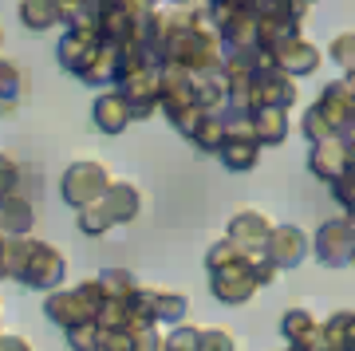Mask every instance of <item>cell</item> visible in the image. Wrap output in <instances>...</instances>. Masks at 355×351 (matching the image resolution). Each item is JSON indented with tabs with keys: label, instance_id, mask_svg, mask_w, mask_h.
Returning <instances> with one entry per match:
<instances>
[{
	"label": "cell",
	"instance_id": "1",
	"mask_svg": "<svg viewBox=\"0 0 355 351\" xmlns=\"http://www.w3.org/2000/svg\"><path fill=\"white\" fill-rule=\"evenodd\" d=\"M55 60L67 76H76L87 87H114L119 79V48L99 28H67L60 36Z\"/></svg>",
	"mask_w": 355,
	"mask_h": 351
},
{
	"label": "cell",
	"instance_id": "2",
	"mask_svg": "<svg viewBox=\"0 0 355 351\" xmlns=\"http://www.w3.org/2000/svg\"><path fill=\"white\" fill-rule=\"evenodd\" d=\"M205 268H209V292L221 304H245L253 300V292L261 289L253 276V257H245L225 237L205 249Z\"/></svg>",
	"mask_w": 355,
	"mask_h": 351
},
{
	"label": "cell",
	"instance_id": "3",
	"mask_svg": "<svg viewBox=\"0 0 355 351\" xmlns=\"http://www.w3.org/2000/svg\"><path fill=\"white\" fill-rule=\"evenodd\" d=\"M355 126V87L352 79H331L328 87L320 91V99L308 107L304 123V138H312V146L324 138H343Z\"/></svg>",
	"mask_w": 355,
	"mask_h": 351
},
{
	"label": "cell",
	"instance_id": "4",
	"mask_svg": "<svg viewBox=\"0 0 355 351\" xmlns=\"http://www.w3.org/2000/svg\"><path fill=\"white\" fill-rule=\"evenodd\" d=\"M103 312V289L99 280H79L71 289H55L44 296V316H48L55 327H79V324H95V316Z\"/></svg>",
	"mask_w": 355,
	"mask_h": 351
},
{
	"label": "cell",
	"instance_id": "5",
	"mask_svg": "<svg viewBox=\"0 0 355 351\" xmlns=\"http://www.w3.org/2000/svg\"><path fill=\"white\" fill-rule=\"evenodd\" d=\"M67 280V257L55 245L48 241H28V252H24V264H20V276H16V284H24V289H40L44 296L55 289H64Z\"/></svg>",
	"mask_w": 355,
	"mask_h": 351
},
{
	"label": "cell",
	"instance_id": "6",
	"mask_svg": "<svg viewBox=\"0 0 355 351\" xmlns=\"http://www.w3.org/2000/svg\"><path fill=\"white\" fill-rule=\"evenodd\" d=\"M114 178L111 170L99 162V158H79V162H71L64 170V178H60V198L71 205V209H87V205H95V201L107 194V186H111Z\"/></svg>",
	"mask_w": 355,
	"mask_h": 351
},
{
	"label": "cell",
	"instance_id": "7",
	"mask_svg": "<svg viewBox=\"0 0 355 351\" xmlns=\"http://www.w3.org/2000/svg\"><path fill=\"white\" fill-rule=\"evenodd\" d=\"M245 95H249V111L257 107H277V111H288L296 103V79H288L284 71H277L272 63H261L249 71L245 79Z\"/></svg>",
	"mask_w": 355,
	"mask_h": 351
},
{
	"label": "cell",
	"instance_id": "8",
	"mask_svg": "<svg viewBox=\"0 0 355 351\" xmlns=\"http://www.w3.org/2000/svg\"><path fill=\"white\" fill-rule=\"evenodd\" d=\"M190 312V300H186V292H162V289H142L130 296V316L139 320V324H182Z\"/></svg>",
	"mask_w": 355,
	"mask_h": 351
},
{
	"label": "cell",
	"instance_id": "9",
	"mask_svg": "<svg viewBox=\"0 0 355 351\" xmlns=\"http://www.w3.org/2000/svg\"><path fill=\"white\" fill-rule=\"evenodd\" d=\"M352 252H355V221L352 217H331L316 229L312 237V257H316L324 268H343L352 264Z\"/></svg>",
	"mask_w": 355,
	"mask_h": 351
},
{
	"label": "cell",
	"instance_id": "10",
	"mask_svg": "<svg viewBox=\"0 0 355 351\" xmlns=\"http://www.w3.org/2000/svg\"><path fill=\"white\" fill-rule=\"evenodd\" d=\"M114 95L127 103L130 119H146L158 111V67H139L114 83Z\"/></svg>",
	"mask_w": 355,
	"mask_h": 351
},
{
	"label": "cell",
	"instance_id": "11",
	"mask_svg": "<svg viewBox=\"0 0 355 351\" xmlns=\"http://www.w3.org/2000/svg\"><path fill=\"white\" fill-rule=\"evenodd\" d=\"M268 63H272L277 71H284L288 79H300V76L320 71L324 55H320V48L316 44H308L304 36H288V40H280L277 48L268 51Z\"/></svg>",
	"mask_w": 355,
	"mask_h": 351
},
{
	"label": "cell",
	"instance_id": "12",
	"mask_svg": "<svg viewBox=\"0 0 355 351\" xmlns=\"http://www.w3.org/2000/svg\"><path fill=\"white\" fill-rule=\"evenodd\" d=\"M217 158L225 170L233 174H245V170H253L261 162V146H257V138L249 135V123H225V138H221V146H217Z\"/></svg>",
	"mask_w": 355,
	"mask_h": 351
},
{
	"label": "cell",
	"instance_id": "13",
	"mask_svg": "<svg viewBox=\"0 0 355 351\" xmlns=\"http://www.w3.org/2000/svg\"><path fill=\"white\" fill-rule=\"evenodd\" d=\"M268 233H272V221H268L261 209H241V214L229 217L225 241H229V245H237L245 257H257V252H265Z\"/></svg>",
	"mask_w": 355,
	"mask_h": 351
},
{
	"label": "cell",
	"instance_id": "14",
	"mask_svg": "<svg viewBox=\"0 0 355 351\" xmlns=\"http://www.w3.org/2000/svg\"><path fill=\"white\" fill-rule=\"evenodd\" d=\"M355 162V154H352V146L343 142V138H324V142H316L312 146V154H308V170L320 178V182H340L343 178V170Z\"/></svg>",
	"mask_w": 355,
	"mask_h": 351
},
{
	"label": "cell",
	"instance_id": "15",
	"mask_svg": "<svg viewBox=\"0 0 355 351\" xmlns=\"http://www.w3.org/2000/svg\"><path fill=\"white\" fill-rule=\"evenodd\" d=\"M265 257L280 268H296V264H304L308 257V233L296 225H272L268 233V245H265Z\"/></svg>",
	"mask_w": 355,
	"mask_h": 351
},
{
	"label": "cell",
	"instance_id": "16",
	"mask_svg": "<svg viewBox=\"0 0 355 351\" xmlns=\"http://www.w3.org/2000/svg\"><path fill=\"white\" fill-rule=\"evenodd\" d=\"M280 336L288 339V348L296 351H320L324 348V327L308 308H288L280 320Z\"/></svg>",
	"mask_w": 355,
	"mask_h": 351
},
{
	"label": "cell",
	"instance_id": "17",
	"mask_svg": "<svg viewBox=\"0 0 355 351\" xmlns=\"http://www.w3.org/2000/svg\"><path fill=\"white\" fill-rule=\"evenodd\" d=\"M99 201H103V209H107V217H111L114 225H130V221L142 214V194H139L135 182H111Z\"/></svg>",
	"mask_w": 355,
	"mask_h": 351
},
{
	"label": "cell",
	"instance_id": "18",
	"mask_svg": "<svg viewBox=\"0 0 355 351\" xmlns=\"http://www.w3.org/2000/svg\"><path fill=\"white\" fill-rule=\"evenodd\" d=\"M249 135L257 138V146L265 151V146H280L284 138H288V111H277V107H257L249 111Z\"/></svg>",
	"mask_w": 355,
	"mask_h": 351
},
{
	"label": "cell",
	"instance_id": "19",
	"mask_svg": "<svg viewBox=\"0 0 355 351\" xmlns=\"http://www.w3.org/2000/svg\"><path fill=\"white\" fill-rule=\"evenodd\" d=\"M32 225H36V209L24 194H12V198L0 201V233L8 241L32 237Z\"/></svg>",
	"mask_w": 355,
	"mask_h": 351
},
{
	"label": "cell",
	"instance_id": "20",
	"mask_svg": "<svg viewBox=\"0 0 355 351\" xmlns=\"http://www.w3.org/2000/svg\"><path fill=\"white\" fill-rule=\"evenodd\" d=\"M91 123L99 126L103 135H123L135 119H130L127 103L119 99L114 91H103V95H95V103H91Z\"/></svg>",
	"mask_w": 355,
	"mask_h": 351
},
{
	"label": "cell",
	"instance_id": "21",
	"mask_svg": "<svg viewBox=\"0 0 355 351\" xmlns=\"http://www.w3.org/2000/svg\"><path fill=\"white\" fill-rule=\"evenodd\" d=\"M28 95V71L16 60H4L0 55V119L16 114V107L24 103Z\"/></svg>",
	"mask_w": 355,
	"mask_h": 351
},
{
	"label": "cell",
	"instance_id": "22",
	"mask_svg": "<svg viewBox=\"0 0 355 351\" xmlns=\"http://www.w3.org/2000/svg\"><path fill=\"white\" fill-rule=\"evenodd\" d=\"M16 16H20V24L28 32H48V28L64 24V4H55V0H24L16 8Z\"/></svg>",
	"mask_w": 355,
	"mask_h": 351
},
{
	"label": "cell",
	"instance_id": "23",
	"mask_svg": "<svg viewBox=\"0 0 355 351\" xmlns=\"http://www.w3.org/2000/svg\"><path fill=\"white\" fill-rule=\"evenodd\" d=\"M320 327H324V348L328 351H355V312H336Z\"/></svg>",
	"mask_w": 355,
	"mask_h": 351
},
{
	"label": "cell",
	"instance_id": "24",
	"mask_svg": "<svg viewBox=\"0 0 355 351\" xmlns=\"http://www.w3.org/2000/svg\"><path fill=\"white\" fill-rule=\"evenodd\" d=\"M95 280H99V289H103V300L130 304V296L139 292V280H135V273H127V268H103Z\"/></svg>",
	"mask_w": 355,
	"mask_h": 351
},
{
	"label": "cell",
	"instance_id": "25",
	"mask_svg": "<svg viewBox=\"0 0 355 351\" xmlns=\"http://www.w3.org/2000/svg\"><path fill=\"white\" fill-rule=\"evenodd\" d=\"M221 138H225V119H221V114H209V119L198 123V130L190 135V142L198 146V151H205V154H217Z\"/></svg>",
	"mask_w": 355,
	"mask_h": 351
},
{
	"label": "cell",
	"instance_id": "26",
	"mask_svg": "<svg viewBox=\"0 0 355 351\" xmlns=\"http://www.w3.org/2000/svg\"><path fill=\"white\" fill-rule=\"evenodd\" d=\"M76 229L83 233V237H103V233H111L114 229V221L107 217L103 201H95V205H87V209H79L76 214Z\"/></svg>",
	"mask_w": 355,
	"mask_h": 351
},
{
	"label": "cell",
	"instance_id": "27",
	"mask_svg": "<svg viewBox=\"0 0 355 351\" xmlns=\"http://www.w3.org/2000/svg\"><path fill=\"white\" fill-rule=\"evenodd\" d=\"M202 348V327L178 324L170 327V336H162V351H198Z\"/></svg>",
	"mask_w": 355,
	"mask_h": 351
},
{
	"label": "cell",
	"instance_id": "28",
	"mask_svg": "<svg viewBox=\"0 0 355 351\" xmlns=\"http://www.w3.org/2000/svg\"><path fill=\"white\" fill-rule=\"evenodd\" d=\"M331 60L343 67V79H355V32H340L331 40Z\"/></svg>",
	"mask_w": 355,
	"mask_h": 351
},
{
	"label": "cell",
	"instance_id": "29",
	"mask_svg": "<svg viewBox=\"0 0 355 351\" xmlns=\"http://www.w3.org/2000/svg\"><path fill=\"white\" fill-rule=\"evenodd\" d=\"M331 198L343 205V214H347V217H355V162L347 166V170H343V178L331 186Z\"/></svg>",
	"mask_w": 355,
	"mask_h": 351
},
{
	"label": "cell",
	"instance_id": "30",
	"mask_svg": "<svg viewBox=\"0 0 355 351\" xmlns=\"http://www.w3.org/2000/svg\"><path fill=\"white\" fill-rule=\"evenodd\" d=\"M64 336H67V348H71V351H95V348H99V327H95V324H79V327H67V332H64Z\"/></svg>",
	"mask_w": 355,
	"mask_h": 351
},
{
	"label": "cell",
	"instance_id": "31",
	"mask_svg": "<svg viewBox=\"0 0 355 351\" xmlns=\"http://www.w3.org/2000/svg\"><path fill=\"white\" fill-rule=\"evenodd\" d=\"M20 194V162L8 158V154H0V201Z\"/></svg>",
	"mask_w": 355,
	"mask_h": 351
},
{
	"label": "cell",
	"instance_id": "32",
	"mask_svg": "<svg viewBox=\"0 0 355 351\" xmlns=\"http://www.w3.org/2000/svg\"><path fill=\"white\" fill-rule=\"evenodd\" d=\"M198 351H237V343L225 327H202V348Z\"/></svg>",
	"mask_w": 355,
	"mask_h": 351
},
{
	"label": "cell",
	"instance_id": "33",
	"mask_svg": "<svg viewBox=\"0 0 355 351\" xmlns=\"http://www.w3.org/2000/svg\"><path fill=\"white\" fill-rule=\"evenodd\" d=\"M253 276H257V284L265 289V284H272V280H277V264L268 261L265 252H257V257H253Z\"/></svg>",
	"mask_w": 355,
	"mask_h": 351
},
{
	"label": "cell",
	"instance_id": "34",
	"mask_svg": "<svg viewBox=\"0 0 355 351\" xmlns=\"http://www.w3.org/2000/svg\"><path fill=\"white\" fill-rule=\"evenodd\" d=\"M0 351H32V339L28 336H4V332H0Z\"/></svg>",
	"mask_w": 355,
	"mask_h": 351
},
{
	"label": "cell",
	"instance_id": "35",
	"mask_svg": "<svg viewBox=\"0 0 355 351\" xmlns=\"http://www.w3.org/2000/svg\"><path fill=\"white\" fill-rule=\"evenodd\" d=\"M4 249H8V237L0 233V264H4Z\"/></svg>",
	"mask_w": 355,
	"mask_h": 351
},
{
	"label": "cell",
	"instance_id": "36",
	"mask_svg": "<svg viewBox=\"0 0 355 351\" xmlns=\"http://www.w3.org/2000/svg\"><path fill=\"white\" fill-rule=\"evenodd\" d=\"M0 48H4V28H0Z\"/></svg>",
	"mask_w": 355,
	"mask_h": 351
},
{
	"label": "cell",
	"instance_id": "37",
	"mask_svg": "<svg viewBox=\"0 0 355 351\" xmlns=\"http://www.w3.org/2000/svg\"><path fill=\"white\" fill-rule=\"evenodd\" d=\"M95 351H111V348H103V343H99V348H95Z\"/></svg>",
	"mask_w": 355,
	"mask_h": 351
},
{
	"label": "cell",
	"instance_id": "38",
	"mask_svg": "<svg viewBox=\"0 0 355 351\" xmlns=\"http://www.w3.org/2000/svg\"><path fill=\"white\" fill-rule=\"evenodd\" d=\"M352 273H355V252H352Z\"/></svg>",
	"mask_w": 355,
	"mask_h": 351
},
{
	"label": "cell",
	"instance_id": "39",
	"mask_svg": "<svg viewBox=\"0 0 355 351\" xmlns=\"http://www.w3.org/2000/svg\"><path fill=\"white\" fill-rule=\"evenodd\" d=\"M0 324H4V312H0Z\"/></svg>",
	"mask_w": 355,
	"mask_h": 351
},
{
	"label": "cell",
	"instance_id": "40",
	"mask_svg": "<svg viewBox=\"0 0 355 351\" xmlns=\"http://www.w3.org/2000/svg\"><path fill=\"white\" fill-rule=\"evenodd\" d=\"M284 351H296V348H284Z\"/></svg>",
	"mask_w": 355,
	"mask_h": 351
}]
</instances>
